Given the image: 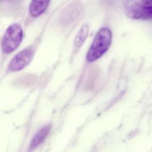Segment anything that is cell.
<instances>
[{"label":"cell","instance_id":"obj_6","mask_svg":"<svg viewBox=\"0 0 152 152\" xmlns=\"http://www.w3.org/2000/svg\"><path fill=\"white\" fill-rule=\"evenodd\" d=\"M50 130V125H46L42 128L41 129H40L33 138L30 143V147L31 148H34L39 146L46 138Z\"/></svg>","mask_w":152,"mask_h":152},{"label":"cell","instance_id":"obj_7","mask_svg":"<svg viewBox=\"0 0 152 152\" xmlns=\"http://www.w3.org/2000/svg\"><path fill=\"white\" fill-rule=\"evenodd\" d=\"M88 26L87 24H84L82 26L78 33L77 34L74 40L75 48L78 49L84 43L88 35Z\"/></svg>","mask_w":152,"mask_h":152},{"label":"cell","instance_id":"obj_3","mask_svg":"<svg viewBox=\"0 0 152 152\" xmlns=\"http://www.w3.org/2000/svg\"><path fill=\"white\" fill-rule=\"evenodd\" d=\"M23 39V30L17 24L10 26L7 29L2 41V49L5 53L14 51L20 44Z\"/></svg>","mask_w":152,"mask_h":152},{"label":"cell","instance_id":"obj_2","mask_svg":"<svg viewBox=\"0 0 152 152\" xmlns=\"http://www.w3.org/2000/svg\"><path fill=\"white\" fill-rule=\"evenodd\" d=\"M125 11L132 19H152V0H129L125 5Z\"/></svg>","mask_w":152,"mask_h":152},{"label":"cell","instance_id":"obj_4","mask_svg":"<svg viewBox=\"0 0 152 152\" xmlns=\"http://www.w3.org/2000/svg\"><path fill=\"white\" fill-rule=\"evenodd\" d=\"M33 55L31 48H26L14 56L10 61L8 69L10 72L17 71L23 69L31 61Z\"/></svg>","mask_w":152,"mask_h":152},{"label":"cell","instance_id":"obj_5","mask_svg":"<svg viewBox=\"0 0 152 152\" xmlns=\"http://www.w3.org/2000/svg\"><path fill=\"white\" fill-rule=\"evenodd\" d=\"M50 0H31L29 6V12L31 16L38 17L47 9Z\"/></svg>","mask_w":152,"mask_h":152},{"label":"cell","instance_id":"obj_1","mask_svg":"<svg viewBox=\"0 0 152 152\" xmlns=\"http://www.w3.org/2000/svg\"><path fill=\"white\" fill-rule=\"evenodd\" d=\"M111 31L106 27L101 28L96 34L88 50L86 59L89 62L100 58L109 48L112 42Z\"/></svg>","mask_w":152,"mask_h":152}]
</instances>
